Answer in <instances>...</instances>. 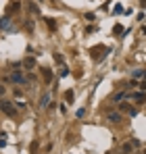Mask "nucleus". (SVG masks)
Instances as JSON below:
<instances>
[{
    "label": "nucleus",
    "instance_id": "nucleus-17",
    "mask_svg": "<svg viewBox=\"0 0 146 154\" xmlns=\"http://www.w3.org/2000/svg\"><path fill=\"white\" fill-rule=\"evenodd\" d=\"M84 115H86V111H84V108H79V111H77V113H75V117H77V119H81V117H84Z\"/></svg>",
    "mask_w": 146,
    "mask_h": 154
},
{
    "label": "nucleus",
    "instance_id": "nucleus-8",
    "mask_svg": "<svg viewBox=\"0 0 146 154\" xmlns=\"http://www.w3.org/2000/svg\"><path fill=\"white\" fill-rule=\"evenodd\" d=\"M42 73H44L46 83H50V81H52V71H50V69H42Z\"/></svg>",
    "mask_w": 146,
    "mask_h": 154
},
{
    "label": "nucleus",
    "instance_id": "nucleus-18",
    "mask_svg": "<svg viewBox=\"0 0 146 154\" xmlns=\"http://www.w3.org/2000/svg\"><path fill=\"white\" fill-rule=\"evenodd\" d=\"M25 27H27V31H33V21H27V23H25Z\"/></svg>",
    "mask_w": 146,
    "mask_h": 154
},
{
    "label": "nucleus",
    "instance_id": "nucleus-13",
    "mask_svg": "<svg viewBox=\"0 0 146 154\" xmlns=\"http://www.w3.org/2000/svg\"><path fill=\"white\" fill-rule=\"evenodd\" d=\"M138 83H140L138 79H132V81H127V88H138Z\"/></svg>",
    "mask_w": 146,
    "mask_h": 154
},
{
    "label": "nucleus",
    "instance_id": "nucleus-24",
    "mask_svg": "<svg viewBox=\"0 0 146 154\" xmlns=\"http://www.w3.org/2000/svg\"><path fill=\"white\" fill-rule=\"evenodd\" d=\"M142 79H146V71H142Z\"/></svg>",
    "mask_w": 146,
    "mask_h": 154
},
{
    "label": "nucleus",
    "instance_id": "nucleus-12",
    "mask_svg": "<svg viewBox=\"0 0 146 154\" xmlns=\"http://www.w3.org/2000/svg\"><path fill=\"white\" fill-rule=\"evenodd\" d=\"M48 104H50V96H44L40 100V106H48Z\"/></svg>",
    "mask_w": 146,
    "mask_h": 154
},
{
    "label": "nucleus",
    "instance_id": "nucleus-20",
    "mask_svg": "<svg viewBox=\"0 0 146 154\" xmlns=\"http://www.w3.org/2000/svg\"><path fill=\"white\" fill-rule=\"evenodd\" d=\"M25 79H27V81H36V75H33V73H29V75L25 77Z\"/></svg>",
    "mask_w": 146,
    "mask_h": 154
},
{
    "label": "nucleus",
    "instance_id": "nucleus-2",
    "mask_svg": "<svg viewBox=\"0 0 146 154\" xmlns=\"http://www.w3.org/2000/svg\"><path fill=\"white\" fill-rule=\"evenodd\" d=\"M8 79H11V81H15V83H19V85H25V83H27V79H25V77L19 73V71H15L13 75H8Z\"/></svg>",
    "mask_w": 146,
    "mask_h": 154
},
{
    "label": "nucleus",
    "instance_id": "nucleus-11",
    "mask_svg": "<svg viewBox=\"0 0 146 154\" xmlns=\"http://www.w3.org/2000/svg\"><path fill=\"white\" fill-rule=\"evenodd\" d=\"M19 8H21V2H13L11 6H8V11H11V13H17Z\"/></svg>",
    "mask_w": 146,
    "mask_h": 154
},
{
    "label": "nucleus",
    "instance_id": "nucleus-16",
    "mask_svg": "<svg viewBox=\"0 0 146 154\" xmlns=\"http://www.w3.org/2000/svg\"><path fill=\"white\" fill-rule=\"evenodd\" d=\"M86 19H88V21H94V19H96V15H94V13H86Z\"/></svg>",
    "mask_w": 146,
    "mask_h": 154
},
{
    "label": "nucleus",
    "instance_id": "nucleus-14",
    "mask_svg": "<svg viewBox=\"0 0 146 154\" xmlns=\"http://www.w3.org/2000/svg\"><path fill=\"white\" fill-rule=\"evenodd\" d=\"M29 11H31L33 15H40V8H38L36 4H29Z\"/></svg>",
    "mask_w": 146,
    "mask_h": 154
},
{
    "label": "nucleus",
    "instance_id": "nucleus-22",
    "mask_svg": "<svg viewBox=\"0 0 146 154\" xmlns=\"http://www.w3.org/2000/svg\"><path fill=\"white\" fill-rule=\"evenodd\" d=\"M138 85H140V90H142V92H144V90H146V81H140Z\"/></svg>",
    "mask_w": 146,
    "mask_h": 154
},
{
    "label": "nucleus",
    "instance_id": "nucleus-23",
    "mask_svg": "<svg viewBox=\"0 0 146 154\" xmlns=\"http://www.w3.org/2000/svg\"><path fill=\"white\" fill-rule=\"evenodd\" d=\"M4 92H6V88H4L2 83H0V96H4Z\"/></svg>",
    "mask_w": 146,
    "mask_h": 154
},
{
    "label": "nucleus",
    "instance_id": "nucleus-15",
    "mask_svg": "<svg viewBox=\"0 0 146 154\" xmlns=\"http://www.w3.org/2000/svg\"><path fill=\"white\" fill-rule=\"evenodd\" d=\"M46 23H48V27H50V29H52V31L56 29V25H54V21H52V19H46Z\"/></svg>",
    "mask_w": 146,
    "mask_h": 154
},
{
    "label": "nucleus",
    "instance_id": "nucleus-21",
    "mask_svg": "<svg viewBox=\"0 0 146 154\" xmlns=\"http://www.w3.org/2000/svg\"><path fill=\"white\" fill-rule=\"evenodd\" d=\"M17 106H19V108H25V106H27V104H25L23 100H17Z\"/></svg>",
    "mask_w": 146,
    "mask_h": 154
},
{
    "label": "nucleus",
    "instance_id": "nucleus-19",
    "mask_svg": "<svg viewBox=\"0 0 146 154\" xmlns=\"http://www.w3.org/2000/svg\"><path fill=\"white\" fill-rule=\"evenodd\" d=\"M65 75H69V69H67V67L61 69V77H65Z\"/></svg>",
    "mask_w": 146,
    "mask_h": 154
},
{
    "label": "nucleus",
    "instance_id": "nucleus-9",
    "mask_svg": "<svg viewBox=\"0 0 146 154\" xmlns=\"http://www.w3.org/2000/svg\"><path fill=\"white\" fill-rule=\"evenodd\" d=\"M25 67H27V69H33V67H36V58H25Z\"/></svg>",
    "mask_w": 146,
    "mask_h": 154
},
{
    "label": "nucleus",
    "instance_id": "nucleus-1",
    "mask_svg": "<svg viewBox=\"0 0 146 154\" xmlns=\"http://www.w3.org/2000/svg\"><path fill=\"white\" fill-rule=\"evenodd\" d=\"M0 111L6 113L8 117H17V108L13 106V102H8V100H0Z\"/></svg>",
    "mask_w": 146,
    "mask_h": 154
},
{
    "label": "nucleus",
    "instance_id": "nucleus-7",
    "mask_svg": "<svg viewBox=\"0 0 146 154\" xmlns=\"http://www.w3.org/2000/svg\"><path fill=\"white\" fill-rule=\"evenodd\" d=\"M125 96H127L125 92H117V94L113 96V102H123V100H125Z\"/></svg>",
    "mask_w": 146,
    "mask_h": 154
},
{
    "label": "nucleus",
    "instance_id": "nucleus-3",
    "mask_svg": "<svg viewBox=\"0 0 146 154\" xmlns=\"http://www.w3.org/2000/svg\"><path fill=\"white\" fill-rule=\"evenodd\" d=\"M130 96L134 98L136 104H144V102H146V94H144V92H136V94H130Z\"/></svg>",
    "mask_w": 146,
    "mask_h": 154
},
{
    "label": "nucleus",
    "instance_id": "nucleus-6",
    "mask_svg": "<svg viewBox=\"0 0 146 154\" xmlns=\"http://www.w3.org/2000/svg\"><path fill=\"white\" fill-rule=\"evenodd\" d=\"M107 119H109L111 123H119V121H121V113H109Z\"/></svg>",
    "mask_w": 146,
    "mask_h": 154
},
{
    "label": "nucleus",
    "instance_id": "nucleus-5",
    "mask_svg": "<svg viewBox=\"0 0 146 154\" xmlns=\"http://www.w3.org/2000/svg\"><path fill=\"white\" fill-rule=\"evenodd\" d=\"M134 148H136V146H134L132 142H125L123 146H121V154H132V152H134Z\"/></svg>",
    "mask_w": 146,
    "mask_h": 154
},
{
    "label": "nucleus",
    "instance_id": "nucleus-4",
    "mask_svg": "<svg viewBox=\"0 0 146 154\" xmlns=\"http://www.w3.org/2000/svg\"><path fill=\"white\" fill-rule=\"evenodd\" d=\"M121 113H127V115L136 117V108H134V106H130V104H125V102H121Z\"/></svg>",
    "mask_w": 146,
    "mask_h": 154
},
{
    "label": "nucleus",
    "instance_id": "nucleus-10",
    "mask_svg": "<svg viewBox=\"0 0 146 154\" xmlns=\"http://www.w3.org/2000/svg\"><path fill=\"white\" fill-rule=\"evenodd\" d=\"M73 96H75L73 90H67V92H65V100H67V102H73Z\"/></svg>",
    "mask_w": 146,
    "mask_h": 154
}]
</instances>
